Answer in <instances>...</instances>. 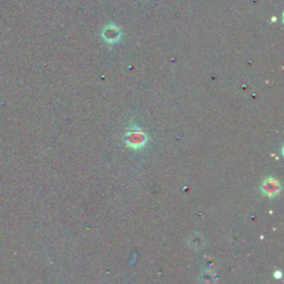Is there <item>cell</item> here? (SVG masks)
<instances>
[{
  "instance_id": "3957f363",
  "label": "cell",
  "mask_w": 284,
  "mask_h": 284,
  "mask_svg": "<svg viewBox=\"0 0 284 284\" xmlns=\"http://www.w3.org/2000/svg\"><path fill=\"white\" fill-rule=\"evenodd\" d=\"M261 189L265 194L269 195V197H274V195H277L279 193L280 185L278 183V181H275L274 179L270 178L263 182Z\"/></svg>"
},
{
  "instance_id": "7a4b0ae2",
  "label": "cell",
  "mask_w": 284,
  "mask_h": 284,
  "mask_svg": "<svg viewBox=\"0 0 284 284\" xmlns=\"http://www.w3.org/2000/svg\"><path fill=\"white\" fill-rule=\"evenodd\" d=\"M101 36L107 43H114L119 41L120 37H121V31L114 23H109L103 28Z\"/></svg>"
},
{
  "instance_id": "6da1fadb",
  "label": "cell",
  "mask_w": 284,
  "mask_h": 284,
  "mask_svg": "<svg viewBox=\"0 0 284 284\" xmlns=\"http://www.w3.org/2000/svg\"><path fill=\"white\" fill-rule=\"evenodd\" d=\"M125 141L133 149H141V148L146 146L148 137L140 128L133 127L127 131L125 135Z\"/></svg>"
}]
</instances>
